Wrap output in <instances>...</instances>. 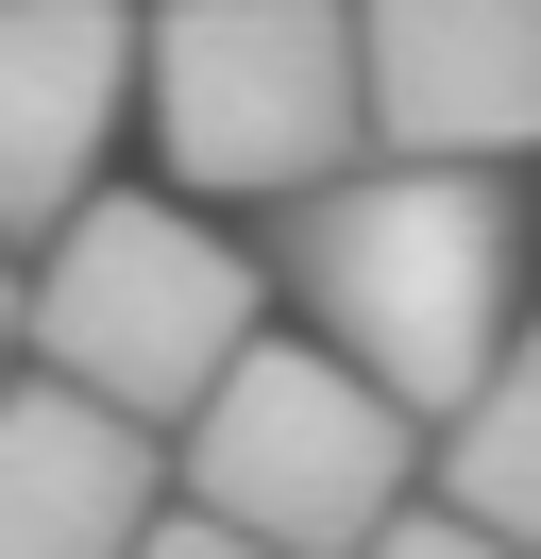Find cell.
<instances>
[{"mask_svg":"<svg viewBox=\"0 0 541 559\" xmlns=\"http://www.w3.org/2000/svg\"><path fill=\"white\" fill-rule=\"evenodd\" d=\"M372 35V153L525 170L541 153V0H356Z\"/></svg>","mask_w":541,"mask_h":559,"instance_id":"cell-7","label":"cell"},{"mask_svg":"<svg viewBox=\"0 0 541 559\" xmlns=\"http://www.w3.org/2000/svg\"><path fill=\"white\" fill-rule=\"evenodd\" d=\"M423 491H440L423 407L372 390L338 340H254L187 407V509L254 525V543H288V559H372Z\"/></svg>","mask_w":541,"mask_h":559,"instance_id":"cell-2","label":"cell"},{"mask_svg":"<svg viewBox=\"0 0 541 559\" xmlns=\"http://www.w3.org/2000/svg\"><path fill=\"white\" fill-rule=\"evenodd\" d=\"M440 509H473L491 543L541 559V306H525V340L491 356V390L440 424Z\"/></svg>","mask_w":541,"mask_h":559,"instance_id":"cell-8","label":"cell"},{"mask_svg":"<svg viewBox=\"0 0 541 559\" xmlns=\"http://www.w3.org/2000/svg\"><path fill=\"white\" fill-rule=\"evenodd\" d=\"M187 509V441L34 356L0 390V559H135Z\"/></svg>","mask_w":541,"mask_h":559,"instance_id":"cell-6","label":"cell"},{"mask_svg":"<svg viewBox=\"0 0 541 559\" xmlns=\"http://www.w3.org/2000/svg\"><path fill=\"white\" fill-rule=\"evenodd\" d=\"M34 356L187 441V407L254 356V254L153 187H101L68 238H34Z\"/></svg>","mask_w":541,"mask_h":559,"instance_id":"cell-4","label":"cell"},{"mask_svg":"<svg viewBox=\"0 0 541 559\" xmlns=\"http://www.w3.org/2000/svg\"><path fill=\"white\" fill-rule=\"evenodd\" d=\"M372 559H525V543H491L473 509H440V491H423V509H406V525H389Z\"/></svg>","mask_w":541,"mask_h":559,"instance_id":"cell-9","label":"cell"},{"mask_svg":"<svg viewBox=\"0 0 541 559\" xmlns=\"http://www.w3.org/2000/svg\"><path fill=\"white\" fill-rule=\"evenodd\" d=\"M135 559H288V543H254V525H220V509H169Z\"/></svg>","mask_w":541,"mask_h":559,"instance_id":"cell-10","label":"cell"},{"mask_svg":"<svg viewBox=\"0 0 541 559\" xmlns=\"http://www.w3.org/2000/svg\"><path fill=\"white\" fill-rule=\"evenodd\" d=\"M270 272H288V306L372 390L457 424L491 390V356L525 340V187L507 170H440V153H356L338 187L270 204Z\"/></svg>","mask_w":541,"mask_h":559,"instance_id":"cell-1","label":"cell"},{"mask_svg":"<svg viewBox=\"0 0 541 559\" xmlns=\"http://www.w3.org/2000/svg\"><path fill=\"white\" fill-rule=\"evenodd\" d=\"M119 103H153L135 0H0V238H68L101 204Z\"/></svg>","mask_w":541,"mask_h":559,"instance_id":"cell-5","label":"cell"},{"mask_svg":"<svg viewBox=\"0 0 541 559\" xmlns=\"http://www.w3.org/2000/svg\"><path fill=\"white\" fill-rule=\"evenodd\" d=\"M153 136L203 204H304L372 153L356 0H153Z\"/></svg>","mask_w":541,"mask_h":559,"instance_id":"cell-3","label":"cell"},{"mask_svg":"<svg viewBox=\"0 0 541 559\" xmlns=\"http://www.w3.org/2000/svg\"><path fill=\"white\" fill-rule=\"evenodd\" d=\"M34 373V272H0V390Z\"/></svg>","mask_w":541,"mask_h":559,"instance_id":"cell-11","label":"cell"}]
</instances>
